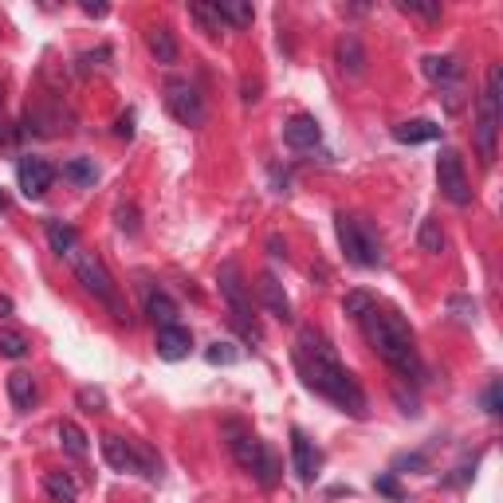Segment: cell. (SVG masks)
Returning a JSON list of instances; mask_svg holds the SVG:
<instances>
[{
	"label": "cell",
	"mask_w": 503,
	"mask_h": 503,
	"mask_svg": "<svg viewBox=\"0 0 503 503\" xmlns=\"http://www.w3.org/2000/svg\"><path fill=\"white\" fill-rule=\"evenodd\" d=\"M291 362H295L299 378H303L307 389H315L318 397H326L331 405H338L350 417H365V393L362 386L350 378L342 362H338L334 346L326 342L323 331L315 326H303L295 338V350H291Z\"/></svg>",
	"instance_id": "obj_1"
},
{
	"label": "cell",
	"mask_w": 503,
	"mask_h": 503,
	"mask_svg": "<svg viewBox=\"0 0 503 503\" xmlns=\"http://www.w3.org/2000/svg\"><path fill=\"white\" fill-rule=\"evenodd\" d=\"M358 326L365 331V338H370L373 350H378V358L386 362L401 381H420L425 365H420V354H417V338H413L409 323L397 315V310L373 303L358 318Z\"/></svg>",
	"instance_id": "obj_2"
},
{
	"label": "cell",
	"mask_w": 503,
	"mask_h": 503,
	"mask_svg": "<svg viewBox=\"0 0 503 503\" xmlns=\"http://www.w3.org/2000/svg\"><path fill=\"white\" fill-rule=\"evenodd\" d=\"M499 103H503V67L491 63L488 75H483V90H480V103H475V126H472V138H475V153H480L483 166L496 161V138H499Z\"/></svg>",
	"instance_id": "obj_3"
},
{
	"label": "cell",
	"mask_w": 503,
	"mask_h": 503,
	"mask_svg": "<svg viewBox=\"0 0 503 503\" xmlns=\"http://www.w3.org/2000/svg\"><path fill=\"white\" fill-rule=\"evenodd\" d=\"M334 232H338V244H342L346 260H350L354 268H378L381 263V240H378V232H373V224L365 221V216L338 213Z\"/></svg>",
	"instance_id": "obj_4"
},
{
	"label": "cell",
	"mask_w": 503,
	"mask_h": 503,
	"mask_svg": "<svg viewBox=\"0 0 503 503\" xmlns=\"http://www.w3.org/2000/svg\"><path fill=\"white\" fill-rule=\"evenodd\" d=\"M216 283H221V295H224V303H228V315H232V326L244 338L260 342V323H255V315H252V295H248V287H244L240 263L224 260L221 268H216Z\"/></svg>",
	"instance_id": "obj_5"
},
{
	"label": "cell",
	"mask_w": 503,
	"mask_h": 503,
	"mask_svg": "<svg viewBox=\"0 0 503 503\" xmlns=\"http://www.w3.org/2000/svg\"><path fill=\"white\" fill-rule=\"evenodd\" d=\"M71 268H75L79 283H83V287L90 291V295H95V299H103V303L114 310V318H118V323H126V307H122V299H118V283H114L111 271H106V263L98 260L95 252L75 248V252H71Z\"/></svg>",
	"instance_id": "obj_6"
},
{
	"label": "cell",
	"mask_w": 503,
	"mask_h": 503,
	"mask_svg": "<svg viewBox=\"0 0 503 503\" xmlns=\"http://www.w3.org/2000/svg\"><path fill=\"white\" fill-rule=\"evenodd\" d=\"M166 106L181 126H200L205 122V95L193 79H169L166 83Z\"/></svg>",
	"instance_id": "obj_7"
},
{
	"label": "cell",
	"mask_w": 503,
	"mask_h": 503,
	"mask_svg": "<svg viewBox=\"0 0 503 503\" xmlns=\"http://www.w3.org/2000/svg\"><path fill=\"white\" fill-rule=\"evenodd\" d=\"M436 185H441L444 200H452L456 208H464L472 200V185H468V173H464V158L460 150H441V158H436Z\"/></svg>",
	"instance_id": "obj_8"
},
{
	"label": "cell",
	"mask_w": 503,
	"mask_h": 503,
	"mask_svg": "<svg viewBox=\"0 0 503 503\" xmlns=\"http://www.w3.org/2000/svg\"><path fill=\"white\" fill-rule=\"evenodd\" d=\"M224 436H228V452H232V460L240 464L244 472H252L255 460H260V452H263V441L252 433L248 425H240V420H224Z\"/></svg>",
	"instance_id": "obj_9"
},
{
	"label": "cell",
	"mask_w": 503,
	"mask_h": 503,
	"mask_svg": "<svg viewBox=\"0 0 503 503\" xmlns=\"http://www.w3.org/2000/svg\"><path fill=\"white\" fill-rule=\"evenodd\" d=\"M16 181H20V193L28 200H40L56 181V169H51L48 158H20L16 161Z\"/></svg>",
	"instance_id": "obj_10"
},
{
	"label": "cell",
	"mask_w": 503,
	"mask_h": 503,
	"mask_svg": "<svg viewBox=\"0 0 503 503\" xmlns=\"http://www.w3.org/2000/svg\"><path fill=\"white\" fill-rule=\"evenodd\" d=\"M153 350H158V358H166V362H181V358H189V350H193V334H189L181 323L158 326Z\"/></svg>",
	"instance_id": "obj_11"
},
{
	"label": "cell",
	"mask_w": 503,
	"mask_h": 503,
	"mask_svg": "<svg viewBox=\"0 0 503 503\" xmlns=\"http://www.w3.org/2000/svg\"><path fill=\"white\" fill-rule=\"evenodd\" d=\"M291 460H295V475L303 483H310L323 468V452H318L315 444L307 441V433H299V428H291Z\"/></svg>",
	"instance_id": "obj_12"
},
{
	"label": "cell",
	"mask_w": 503,
	"mask_h": 503,
	"mask_svg": "<svg viewBox=\"0 0 503 503\" xmlns=\"http://www.w3.org/2000/svg\"><path fill=\"white\" fill-rule=\"evenodd\" d=\"M283 142H287L291 150H315V145L323 142V126L310 114H291L287 122H283Z\"/></svg>",
	"instance_id": "obj_13"
},
{
	"label": "cell",
	"mask_w": 503,
	"mask_h": 503,
	"mask_svg": "<svg viewBox=\"0 0 503 503\" xmlns=\"http://www.w3.org/2000/svg\"><path fill=\"white\" fill-rule=\"evenodd\" d=\"M103 460L114 472H138V448L118 433H103Z\"/></svg>",
	"instance_id": "obj_14"
},
{
	"label": "cell",
	"mask_w": 503,
	"mask_h": 503,
	"mask_svg": "<svg viewBox=\"0 0 503 503\" xmlns=\"http://www.w3.org/2000/svg\"><path fill=\"white\" fill-rule=\"evenodd\" d=\"M255 291H260V303L268 307L271 315L279 318V323H291V299H287L283 283L271 276V271H260V283H255Z\"/></svg>",
	"instance_id": "obj_15"
},
{
	"label": "cell",
	"mask_w": 503,
	"mask_h": 503,
	"mask_svg": "<svg viewBox=\"0 0 503 503\" xmlns=\"http://www.w3.org/2000/svg\"><path fill=\"white\" fill-rule=\"evenodd\" d=\"M334 59H338V71H342V75H350V79L365 75V48L354 32H346L342 40L334 43Z\"/></svg>",
	"instance_id": "obj_16"
},
{
	"label": "cell",
	"mask_w": 503,
	"mask_h": 503,
	"mask_svg": "<svg viewBox=\"0 0 503 503\" xmlns=\"http://www.w3.org/2000/svg\"><path fill=\"white\" fill-rule=\"evenodd\" d=\"M420 71H425L436 87H460V79H464V63L456 56H425L420 59Z\"/></svg>",
	"instance_id": "obj_17"
},
{
	"label": "cell",
	"mask_w": 503,
	"mask_h": 503,
	"mask_svg": "<svg viewBox=\"0 0 503 503\" xmlns=\"http://www.w3.org/2000/svg\"><path fill=\"white\" fill-rule=\"evenodd\" d=\"M393 138L401 145H420V142H436L441 138V126L433 118H409V122H397L393 126Z\"/></svg>",
	"instance_id": "obj_18"
},
{
	"label": "cell",
	"mask_w": 503,
	"mask_h": 503,
	"mask_svg": "<svg viewBox=\"0 0 503 503\" xmlns=\"http://www.w3.org/2000/svg\"><path fill=\"white\" fill-rule=\"evenodd\" d=\"M8 397H12L16 409H32L35 401H40V386H35V378L28 370H12V373H8Z\"/></svg>",
	"instance_id": "obj_19"
},
{
	"label": "cell",
	"mask_w": 503,
	"mask_h": 503,
	"mask_svg": "<svg viewBox=\"0 0 503 503\" xmlns=\"http://www.w3.org/2000/svg\"><path fill=\"white\" fill-rule=\"evenodd\" d=\"M145 48L158 63H177V40H173V28H166V24H153L145 32Z\"/></svg>",
	"instance_id": "obj_20"
},
{
	"label": "cell",
	"mask_w": 503,
	"mask_h": 503,
	"mask_svg": "<svg viewBox=\"0 0 503 503\" xmlns=\"http://www.w3.org/2000/svg\"><path fill=\"white\" fill-rule=\"evenodd\" d=\"M43 496L51 503H75L79 499V483L67 472H43Z\"/></svg>",
	"instance_id": "obj_21"
},
{
	"label": "cell",
	"mask_w": 503,
	"mask_h": 503,
	"mask_svg": "<svg viewBox=\"0 0 503 503\" xmlns=\"http://www.w3.org/2000/svg\"><path fill=\"white\" fill-rule=\"evenodd\" d=\"M145 315L153 318V326H169V323H177V303H173L166 291H150L145 295Z\"/></svg>",
	"instance_id": "obj_22"
},
{
	"label": "cell",
	"mask_w": 503,
	"mask_h": 503,
	"mask_svg": "<svg viewBox=\"0 0 503 503\" xmlns=\"http://www.w3.org/2000/svg\"><path fill=\"white\" fill-rule=\"evenodd\" d=\"M48 244H51V252L56 255H67L71 260V252L79 248V232L71 224H63V221H48Z\"/></svg>",
	"instance_id": "obj_23"
},
{
	"label": "cell",
	"mask_w": 503,
	"mask_h": 503,
	"mask_svg": "<svg viewBox=\"0 0 503 503\" xmlns=\"http://www.w3.org/2000/svg\"><path fill=\"white\" fill-rule=\"evenodd\" d=\"M56 433H59V444H63V452H67V456H75V460H83V456H87V433H83V428H79L75 425V420H59V428H56Z\"/></svg>",
	"instance_id": "obj_24"
},
{
	"label": "cell",
	"mask_w": 503,
	"mask_h": 503,
	"mask_svg": "<svg viewBox=\"0 0 503 503\" xmlns=\"http://www.w3.org/2000/svg\"><path fill=\"white\" fill-rule=\"evenodd\" d=\"M63 177L71 181V185H79V189H90L98 181V166H95V158H71L67 166H63Z\"/></svg>",
	"instance_id": "obj_25"
},
{
	"label": "cell",
	"mask_w": 503,
	"mask_h": 503,
	"mask_svg": "<svg viewBox=\"0 0 503 503\" xmlns=\"http://www.w3.org/2000/svg\"><path fill=\"white\" fill-rule=\"evenodd\" d=\"M279 472H283V464H279V456L271 452L268 444H263V452H260V460H255V468H252V475H255V483L260 488H276L279 483Z\"/></svg>",
	"instance_id": "obj_26"
},
{
	"label": "cell",
	"mask_w": 503,
	"mask_h": 503,
	"mask_svg": "<svg viewBox=\"0 0 503 503\" xmlns=\"http://www.w3.org/2000/svg\"><path fill=\"white\" fill-rule=\"evenodd\" d=\"M216 12H221V20L232 24V28H248L255 20V8L244 4V0H216Z\"/></svg>",
	"instance_id": "obj_27"
},
{
	"label": "cell",
	"mask_w": 503,
	"mask_h": 503,
	"mask_svg": "<svg viewBox=\"0 0 503 503\" xmlns=\"http://www.w3.org/2000/svg\"><path fill=\"white\" fill-rule=\"evenodd\" d=\"M189 20H197L208 35L224 32V20H221V12H216V4H189Z\"/></svg>",
	"instance_id": "obj_28"
},
{
	"label": "cell",
	"mask_w": 503,
	"mask_h": 503,
	"mask_svg": "<svg viewBox=\"0 0 503 503\" xmlns=\"http://www.w3.org/2000/svg\"><path fill=\"white\" fill-rule=\"evenodd\" d=\"M28 354V338H24L20 331H12V326H4L0 331V358H24Z\"/></svg>",
	"instance_id": "obj_29"
},
{
	"label": "cell",
	"mask_w": 503,
	"mask_h": 503,
	"mask_svg": "<svg viewBox=\"0 0 503 503\" xmlns=\"http://www.w3.org/2000/svg\"><path fill=\"white\" fill-rule=\"evenodd\" d=\"M417 244H420V252L441 255V252H444V232H441V224H436V221H425V224H420Z\"/></svg>",
	"instance_id": "obj_30"
},
{
	"label": "cell",
	"mask_w": 503,
	"mask_h": 503,
	"mask_svg": "<svg viewBox=\"0 0 503 503\" xmlns=\"http://www.w3.org/2000/svg\"><path fill=\"white\" fill-rule=\"evenodd\" d=\"M370 307H373V295H370V291H350V295L342 299V315H350L354 323H358V318H362Z\"/></svg>",
	"instance_id": "obj_31"
},
{
	"label": "cell",
	"mask_w": 503,
	"mask_h": 503,
	"mask_svg": "<svg viewBox=\"0 0 503 503\" xmlns=\"http://www.w3.org/2000/svg\"><path fill=\"white\" fill-rule=\"evenodd\" d=\"M75 401H79V409H83V413H103V409H106V393L95 389V386H83V389L75 393Z\"/></svg>",
	"instance_id": "obj_32"
},
{
	"label": "cell",
	"mask_w": 503,
	"mask_h": 503,
	"mask_svg": "<svg viewBox=\"0 0 503 503\" xmlns=\"http://www.w3.org/2000/svg\"><path fill=\"white\" fill-rule=\"evenodd\" d=\"M448 315H452L456 323L472 326L475 323V303H472L468 295H452V299H448Z\"/></svg>",
	"instance_id": "obj_33"
},
{
	"label": "cell",
	"mask_w": 503,
	"mask_h": 503,
	"mask_svg": "<svg viewBox=\"0 0 503 503\" xmlns=\"http://www.w3.org/2000/svg\"><path fill=\"white\" fill-rule=\"evenodd\" d=\"M397 8L405 16H420V20H441V4H417V0H397Z\"/></svg>",
	"instance_id": "obj_34"
},
{
	"label": "cell",
	"mask_w": 503,
	"mask_h": 503,
	"mask_svg": "<svg viewBox=\"0 0 503 503\" xmlns=\"http://www.w3.org/2000/svg\"><path fill=\"white\" fill-rule=\"evenodd\" d=\"M205 358L213 362V365H232L236 358H240V350H236L232 342H213V346L205 350Z\"/></svg>",
	"instance_id": "obj_35"
},
{
	"label": "cell",
	"mask_w": 503,
	"mask_h": 503,
	"mask_svg": "<svg viewBox=\"0 0 503 503\" xmlns=\"http://www.w3.org/2000/svg\"><path fill=\"white\" fill-rule=\"evenodd\" d=\"M114 224L122 228L126 236H138V228H142L138 224V208H134V205H118L114 208Z\"/></svg>",
	"instance_id": "obj_36"
},
{
	"label": "cell",
	"mask_w": 503,
	"mask_h": 503,
	"mask_svg": "<svg viewBox=\"0 0 503 503\" xmlns=\"http://www.w3.org/2000/svg\"><path fill=\"white\" fill-rule=\"evenodd\" d=\"M428 468V456L425 452H401L393 460V472H425Z\"/></svg>",
	"instance_id": "obj_37"
},
{
	"label": "cell",
	"mask_w": 503,
	"mask_h": 503,
	"mask_svg": "<svg viewBox=\"0 0 503 503\" xmlns=\"http://www.w3.org/2000/svg\"><path fill=\"white\" fill-rule=\"evenodd\" d=\"M373 491H378V496H386V499H393V503H401V499H405V491H401V483L393 480V472L378 475V480H373Z\"/></svg>",
	"instance_id": "obj_38"
},
{
	"label": "cell",
	"mask_w": 503,
	"mask_h": 503,
	"mask_svg": "<svg viewBox=\"0 0 503 503\" xmlns=\"http://www.w3.org/2000/svg\"><path fill=\"white\" fill-rule=\"evenodd\" d=\"M499 393H503V386H499V378H496L488 389H483V413L499 417Z\"/></svg>",
	"instance_id": "obj_39"
},
{
	"label": "cell",
	"mask_w": 503,
	"mask_h": 503,
	"mask_svg": "<svg viewBox=\"0 0 503 503\" xmlns=\"http://www.w3.org/2000/svg\"><path fill=\"white\" fill-rule=\"evenodd\" d=\"M460 95H464L460 87H441V98H444V106H448V111H452V114L464 106V98H460Z\"/></svg>",
	"instance_id": "obj_40"
},
{
	"label": "cell",
	"mask_w": 503,
	"mask_h": 503,
	"mask_svg": "<svg viewBox=\"0 0 503 503\" xmlns=\"http://www.w3.org/2000/svg\"><path fill=\"white\" fill-rule=\"evenodd\" d=\"M114 134H118V138H134V111L118 114V122H114Z\"/></svg>",
	"instance_id": "obj_41"
},
{
	"label": "cell",
	"mask_w": 503,
	"mask_h": 503,
	"mask_svg": "<svg viewBox=\"0 0 503 503\" xmlns=\"http://www.w3.org/2000/svg\"><path fill=\"white\" fill-rule=\"evenodd\" d=\"M268 252L276 255V260H287V244H283L279 236H268Z\"/></svg>",
	"instance_id": "obj_42"
},
{
	"label": "cell",
	"mask_w": 503,
	"mask_h": 503,
	"mask_svg": "<svg viewBox=\"0 0 503 503\" xmlns=\"http://www.w3.org/2000/svg\"><path fill=\"white\" fill-rule=\"evenodd\" d=\"M79 8H83L87 16H106V4H95V0H83V4H79Z\"/></svg>",
	"instance_id": "obj_43"
},
{
	"label": "cell",
	"mask_w": 503,
	"mask_h": 503,
	"mask_svg": "<svg viewBox=\"0 0 503 503\" xmlns=\"http://www.w3.org/2000/svg\"><path fill=\"white\" fill-rule=\"evenodd\" d=\"M8 315H12V299L0 295V318H8Z\"/></svg>",
	"instance_id": "obj_44"
},
{
	"label": "cell",
	"mask_w": 503,
	"mask_h": 503,
	"mask_svg": "<svg viewBox=\"0 0 503 503\" xmlns=\"http://www.w3.org/2000/svg\"><path fill=\"white\" fill-rule=\"evenodd\" d=\"M0 213H8V193L0 189Z\"/></svg>",
	"instance_id": "obj_45"
},
{
	"label": "cell",
	"mask_w": 503,
	"mask_h": 503,
	"mask_svg": "<svg viewBox=\"0 0 503 503\" xmlns=\"http://www.w3.org/2000/svg\"><path fill=\"white\" fill-rule=\"evenodd\" d=\"M0 106H4V87H0Z\"/></svg>",
	"instance_id": "obj_46"
}]
</instances>
